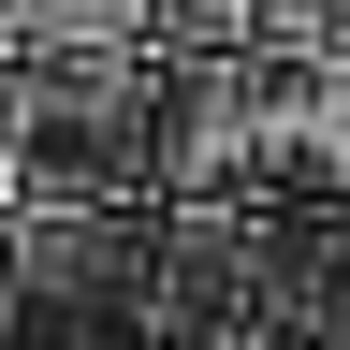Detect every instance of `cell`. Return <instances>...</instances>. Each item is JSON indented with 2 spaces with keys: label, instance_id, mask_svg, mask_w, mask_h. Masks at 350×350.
Instances as JSON below:
<instances>
[{
  "label": "cell",
  "instance_id": "7a4b0ae2",
  "mask_svg": "<svg viewBox=\"0 0 350 350\" xmlns=\"http://www.w3.org/2000/svg\"><path fill=\"white\" fill-rule=\"evenodd\" d=\"M262 204H350V59H262Z\"/></svg>",
  "mask_w": 350,
  "mask_h": 350
},
{
  "label": "cell",
  "instance_id": "8992f818",
  "mask_svg": "<svg viewBox=\"0 0 350 350\" xmlns=\"http://www.w3.org/2000/svg\"><path fill=\"white\" fill-rule=\"evenodd\" d=\"M29 350H131V336H29Z\"/></svg>",
  "mask_w": 350,
  "mask_h": 350
},
{
  "label": "cell",
  "instance_id": "5b68a950",
  "mask_svg": "<svg viewBox=\"0 0 350 350\" xmlns=\"http://www.w3.org/2000/svg\"><path fill=\"white\" fill-rule=\"evenodd\" d=\"M146 59H248V0H146Z\"/></svg>",
  "mask_w": 350,
  "mask_h": 350
},
{
  "label": "cell",
  "instance_id": "3957f363",
  "mask_svg": "<svg viewBox=\"0 0 350 350\" xmlns=\"http://www.w3.org/2000/svg\"><path fill=\"white\" fill-rule=\"evenodd\" d=\"M0 59H146V0H0Z\"/></svg>",
  "mask_w": 350,
  "mask_h": 350
},
{
  "label": "cell",
  "instance_id": "277c9868",
  "mask_svg": "<svg viewBox=\"0 0 350 350\" xmlns=\"http://www.w3.org/2000/svg\"><path fill=\"white\" fill-rule=\"evenodd\" d=\"M248 59H278V73L350 59V0H248Z\"/></svg>",
  "mask_w": 350,
  "mask_h": 350
},
{
  "label": "cell",
  "instance_id": "6da1fadb",
  "mask_svg": "<svg viewBox=\"0 0 350 350\" xmlns=\"http://www.w3.org/2000/svg\"><path fill=\"white\" fill-rule=\"evenodd\" d=\"M0 204H161V59H0Z\"/></svg>",
  "mask_w": 350,
  "mask_h": 350
}]
</instances>
